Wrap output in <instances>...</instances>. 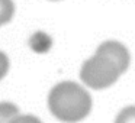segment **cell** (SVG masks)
<instances>
[{
	"label": "cell",
	"mask_w": 135,
	"mask_h": 123,
	"mask_svg": "<svg viewBox=\"0 0 135 123\" xmlns=\"http://www.w3.org/2000/svg\"><path fill=\"white\" fill-rule=\"evenodd\" d=\"M131 57L120 42L106 41L100 44L91 58L84 61L80 70V78L93 90H103L118 81L128 70Z\"/></svg>",
	"instance_id": "6da1fadb"
},
{
	"label": "cell",
	"mask_w": 135,
	"mask_h": 123,
	"mask_svg": "<svg viewBox=\"0 0 135 123\" xmlns=\"http://www.w3.org/2000/svg\"><path fill=\"white\" fill-rule=\"evenodd\" d=\"M48 107L58 120L77 123L89 116L91 110V97L81 85L73 81H64L50 91Z\"/></svg>",
	"instance_id": "7a4b0ae2"
},
{
	"label": "cell",
	"mask_w": 135,
	"mask_h": 123,
	"mask_svg": "<svg viewBox=\"0 0 135 123\" xmlns=\"http://www.w3.org/2000/svg\"><path fill=\"white\" fill-rule=\"evenodd\" d=\"M19 116V109L13 103H0V123H12Z\"/></svg>",
	"instance_id": "3957f363"
},
{
	"label": "cell",
	"mask_w": 135,
	"mask_h": 123,
	"mask_svg": "<svg viewBox=\"0 0 135 123\" xmlns=\"http://www.w3.org/2000/svg\"><path fill=\"white\" fill-rule=\"evenodd\" d=\"M13 15H15L13 0H0V26L12 20Z\"/></svg>",
	"instance_id": "277c9868"
},
{
	"label": "cell",
	"mask_w": 135,
	"mask_h": 123,
	"mask_svg": "<svg viewBox=\"0 0 135 123\" xmlns=\"http://www.w3.org/2000/svg\"><path fill=\"white\" fill-rule=\"evenodd\" d=\"M115 123H135V106H128L118 113Z\"/></svg>",
	"instance_id": "5b68a950"
},
{
	"label": "cell",
	"mask_w": 135,
	"mask_h": 123,
	"mask_svg": "<svg viewBox=\"0 0 135 123\" xmlns=\"http://www.w3.org/2000/svg\"><path fill=\"white\" fill-rule=\"evenodd\" d=\"M7 71H9V58H7L6 54L0 51V80L4 78Z\"/></svg>",
	"instance_id": "8992f818"
},
{
	"label": "cell",
	"mask_w": 135,
	"mask_h": 123,
	"mask_svg": "<svg viewBox=\"0 0 135 123\" xmlns=\"http://www.w3.org/2000/svg\"><path fill=\"white\" fill-rule=\"evenodd\" d=\"M12 123H42L38 117L31 116V114H19Z\"/></svg>",
	"instance_id": "52a82bcc"
},
{
	"label": "cell",
	"mask_w": 135,
	"mask_h": 123,
	"mask_svg": "<svg viewBox=\"0 0 135 123\" xmlns=\"http://www.w3.org/2000/svg\"><path fill=\"white\" fill-rule=\"evenodd\" d=\"M52 2H57V0H52Z\"/></svg>",
	"instance_id": "ba28073f"
}]
</instances>
